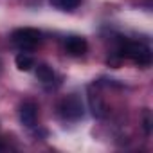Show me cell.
Masks as SVG:
<instances>
[{
	"instance_id": "6da1fadb",
	"label": "cell",
	"mask_w": 153,
	"mask_h": 153,
	"mask_svg": "<svg viewBox=\"0 0 153 153\" xmlns=\"http://www.w3.org/2000/svg\"><path fill=\"white\" fill-rule=\"evenodd\" d=\"M115 56V65L123 59H130L131 63L139 67H149L151 65V49L148 43L140 40H128V38H119L114 49Z\"/></svg>"
},
{
	"instance_id": "7a4b0ae2",
	"label": "cell",
	"mask_w": 153,
	"mask_h": 153,
	"mask_svg": "<svg viewBox=\"0 0 153 153\" xmlns=\"http://www.w3.org/2000/svg\"><path fill=\"white\" fill-rule=\"evenodd\" d=\"M11 42L15 47H18L20 51L24 52H29V51H34L40 42H42V33L34 27H20V29H15L13 34H11Z\"/></svg>"
},
{
	"instance_id": "3957f363",
	"label": "cell",
	"mask_w": 153,
	"mask_h": 153,
	"mask_svg": "<svg viewBox=\"0 0 153 153\" xmlns=\"http://www.w3.org/2000/svg\"><path fill=\"white\" fill-rule=\"evenodd\" d=\"M85 110H83V103L79 99V96H76V94H68L65 97L59 99L58 103V115L63 119V121H79L83 117Z\"/></svg>"
},
{
	"instance_id": "277c9868",
	"label": "cell",
	"mask_w": 153,
	"mask_h": 153,
	"mask_svg": "<svg viewBox=\"0 0 153 153\" xmlns=\"http://www.w3.org/2000/svg\"><path fill=\"white\" fill-rule=\"evenodd\" d=\"M38 105L31 99L24 101L18 108V117H20V123L27 128H33L36 126V121H38Z\"/></svg>"
},
{
	"instance_id": "5b68a950",
	"label": "cell",
	"mask_w": 153,
	"mask_h": 153,
	"mask_svg": "<svg viewBox=\"0 0 153 153\" xmlns=\"http://www.w3.org/2000/svg\"><path fill=\"white\" fill-rule=\"evenodd\" d=\"M88 105H90V110H92V115L94 117L103 119L106 115V103H105V99L99 94V90H97L96 85H90L88 87Z\"/></svg>"
},
{
	"instance_id": "8992f818",
	"label": "cell",
	"mask_w": 153,
	"mask_h": 153,
	"mask_svg": "<svg viewBox=\"0 0 153 153\" xmlns=\"http://www.w3.org/2000/svg\"><path fill=\"white\" fill-rule=\"evenodd\" d=\"M63 49H65V52H67L68 56H76V58H78V56H83V54L87 52L88 43H87V40H85L83 36L72 34V36H67V38H65Z\"/></svg>"
},
{
	"instance_id": "52a82bcc",
	"label": "cell",
	"mask_w": 153,
	"mask_h": 153,
	"mask_svg": "<svg viewBox=\"0 0 153 153\" xmlns=\"http://www.w3.org/2000/svg\"><path fill=\"white\" fill-rule=\"evenodd\" d=\"M36 78H38L43 85H52V83L56 81V74H54V70H52L49 65L40 63V65L36 67Z\"/></svg>"
},
{
	"instance_id": "ba28073f",
	"label": "cell",
	"mask_w": 153,
	"mask_h": 153,
	"mask_svg": "<svg viewBox=\"0 0 153 153\" xmlns=\"http://www.w3.org/2000/svg\"><path fill=\"white\" fill-rule=\"evenodd\" d=\"M15 63H16V68L18 70H22V72H27V70H31L33 67H34V58L29 54V52H20L16 58H15Z\"/></svg>"
},
{
	"instance_id": "9c48e42d",
	"label": "cell",
	"mask_w": 153,
	"mask_h": 153,
	"mask_svg": "<svg viewBox=\"0 0 153 153\" xmlns=\"http://www.w3.org/2000/svg\"><path fill=\"white\" fill-rule=\"evenodd\" d=\"M51 4H52L56 9H61V11H72V9H76V7L81 4V0H51Z\"/></svg>"
},
{
	"instance_id": "30bf717a",
	"label": "cell",
	"mask_w": 153,
	"mask_h": 153,
	"mask_svg": "<svg viewBox=\"0 0 153 153\" xmlns=\"http://www.w3.org/2000/svg\"><path fill=\"white\" fill-rule=\"evenodd\" d=\"M144 130H146V133H149V130H151V119H149V110H146V112H144Z\"/></svg>"
},
{
	"instance_id": "8fae6325",
	"label": "cell",
	"mask_w": 153,
	"mask_h": 153,
	"mask_svg": "<svg viewBox=\"0 0 153 153\" xmlns=\"http://www.w3.org/2000/svg\"><path fill=\"white\" fill-rule=\"evenodd\" d=\"M4 148V142H2V139H0V149H2Z\"/></svg>"
}]
</instances>
